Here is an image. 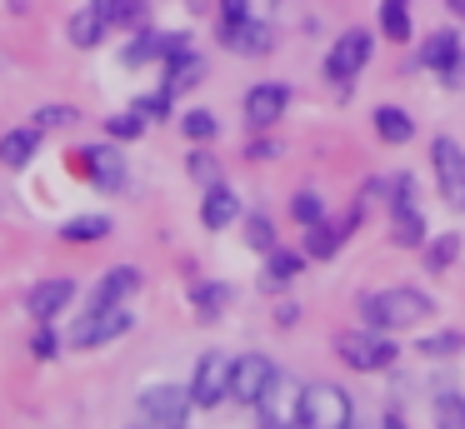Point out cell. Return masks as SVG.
Returning <instances> with one entry per match:
<instances>
[{
	"instance_id": "1",
	"label": "cell",
	"mask_w": 465,
	"mask_h": 429,
	"mask_svg": "<svg viewBox=\"0 0 465 429\" xmlns=\"http://www.w3.org/2000/svg\"><path fill=\"white\" fill-rule=\"evenodd\" d=\"M430 309H435V299L420 295V289H381V295H365L361 299L365 325L385 329V335H395V329H415Z\"/></svg>"
},
{
	"instance_id": "2",
	"label": "cell",
	"mask_w": 465,
	"mask_h": 429,
	"mask_svg": "<svg viewBox=\"0 0 465 429\" xmlns=\"http://www.w3.org/2000/svg\"><path fill=\"white\" fill-rule=\"evenodd\" d=\"M351 395L341 385H305L301 395V424L311 429H345L351 424Z\"/></svg>"
},
{
	"instance_id": "3",
	"label": "cell",
	"mask_w": 465,
	"mask_h": 429,
	"mask_svg": "<svg viewBox=\"0 0 465 429\" xmlns=\"http://www.w3.org/2000/svg\"><path fill=\"white\" fill-rule=\"evenodd\" d=\"M335 355L345 359L361 375H375V369L395 365V345L385 339V329H355V335H335Z\"/></svg>"
},
{
	"instance_id": "4",
	"label": "cell",
	"mask_w": 465,
	"mask_h": 429,
	"mask_svg": "<svg viewBox=\"0 0 465 429\" xmlns=\"http://www.w3.org/2000/svg\"><path fill=\"white\" fill-rule=\"evenodd\" d=\"M301 379H285V375H275L271 379V389H265L261 399H255V409H261V419L265 424H275V429H291V424H301Z\"/></svg>"
},
{
	"instance_id": "5",
	"label": "cell",
	"mask_w": 465,
	"mask_h": 429,
	"mask_svg": "<svg viewBox=\"0 0 465 429\" xmlns=\"http://www.w3.org/2000/svg\"><path fill=\"white\" fill-rule=\"evenodd\" d=\"M430 165H435V180H440V195L455 210H465V150L450 135H440L430 145Z\"/></svg>"
},
{
	"instance_id": "6",
	"label": "cell",
	"mask_w": 465,
	"mask_h": 429,
	"mask_svg": "<svg viewBox=\"0 0 465 429\" xmlns=\"http://www.w3.org/2000/svg\"><path fill=\"white\" fill-rule=\"evenodd\" d=\"M125 329H131V315H125L121 305H105V309H85V315L75 319V329H71V345L91 349V345H105V339H121Z\"/></svg>"
},
{
	"instance_id": "7",
	"label": "cell",
	"mask_w": 465,
	"mask_h": 429,
	"mask_svg": "<svg viewBox=\"0 0 465 429\" xmlns=\"http://www.w3.org/2000/svg\"><path fill=\"white\" fill-rule=\"evenodd\" d=\"M231 395V359L225 355H201V365H195V379H191V405L201 409H215L221 399Z\"/></svg>"
},
{
	"instance_id": "8",
	"label": "cell",
	"mask_w": 465,
	"mask_h": 429,
	"mask_svg": "<svg viewBox=\"0 0 465 429\" xmlns=\"http://www.w3.org/2000/svg\"><path fill=\"white\" fill-rule=\"evenodd\" d=\"M271 379H275V365L265 355L231 359V399H241V405H255V399L271 389Z\"/></svg>"
},
{
	"instance_id": "9",
	"label": "cell",
	"mask_w": 465,
	"mask_h": 429,
	"mask_svg": "<svg viewBox=\"0 0 465 429\" xmlns=\"http://www.w3.org/2000/svg\"><path fill=\"white\" fill-rule=\"evenodd\" d=\"M141 414L151 419V424H185V414H191V389L181 385H155L141 395Z\"/></svg>"
},
{
	"instance_id": "10",
	"label": "cell",
	"mask_w": 465,
	"mask_h": 429,
	"mask_svg": "<svg viewBox=\"0 0 465 429\" xmlns=\"http://www.w3.org/2000/svg\"><path fill=\"white\" fill-rule=\"evenodd\" d=\"M365 60H371V35H365V30H345V35L331 45V55H325V75L331 80H355Z\"/></svg>"
},
{
	"instance_id": "11",
	"label": "cell",
	"mask_w": 465,
	"mask_h": 429,
	"mask_svg": "<svg viewBox=\"0 0 465 429\" xmlns=\"http://www.w3.org/2000/svg\"><path fill=\"white\" fill-rule=\"evenodd\" d=\"M285 105H291V90L265 80V85H255L251 95H245V120H251V125H275Z\"/></svg>"
},
{
	"instance_id": "12",
	"label": "cell",
	"mask_w": 465,
	"mask_h": 429,
	"mask_svg": "<svg viewBox=\"0 0 465 429\" xmlns=\"http://www.w3.org/2000/svg\"><path fill=\"white\" fill-rule=\"evenodd\" d=\"M395 239H401V245H420L425 239V219L411 200V175L395 180Z\"/></svg>"
},
{
	"instance_id": "13",
	"label": "cell",
	"mask_w": 465,
	"mask_h": 429,
	"mask_svg": "<svg viewBox=\"0 0 465 429\" xmlns=\"http://www.w3.org/2000/svg\"><path fill=\"white\" fill-rule=\"evenodd\" d=\"M135 285H141V275H135L131 265H121V269H111V275L95 285V295H91V309H105V305H125V299L135 295Z\"/></svg>"
},
{
	"instance_id": "14",
	"label": "cell",
	"mask_w": 465,
	"mask_h": 429,
	"mask_svg": "<svg viewBox=\"0 0 465 429\" xmlns=\"http://www.w3.org/2000/svg\"><path fill=\"white\" fill-rule=\"evenodd\" d=\"M85 165H91V180H95V190H121V185H125V165H121V155H115L111 145H95V150H85Z\"/></svg>"
},
{
	"instance_id": "15",
	"label": "cell",
	"mask_w": 465,
	"mask_h": 429,
	"mask_svg": "<svg viewBox=\"0 0 465 429\" xmlns=\"http://www.w3.org/2000/svg\"><path fill=\"white\" fill-rule=\"evenodd\" d=\"M71 295H75L71 279H45V285H35V289H31V315H35V319L61 315V309L71 305Z\"/></svg>"
},
{
	"instance_id": "16",
	"label": "cell",
	"mask_w": 465,
	"mask_h": 429,
	"mask_svg": "<svg viewBox=\"0 0 465 429\" xmlns=\"http://www.w3.org/2000/svg\"><path fill=\"white\" fill-rule=\"evenodd\" d=\"M235 215H241V200L231 195V190L221 185V180H215L211 190H205V205H201V219L211 229H225V225H235Z\"/></svg>"
},
{
	"instance_id": "17",
	"label": "cell",
	"mask_w": 465,
	"mask_h": 429,
	"mask_svg": "<svg viewBox=\"0 0 465 429\" xmlns=\"http://www.w3.org/2000/svg\"><path fill=\"white\" fill-rule=\"evenodd\" d=\"M415 65H430V70H455L460 65V35L455 30H440V35H430L420 45V60Z\"/></svg>"
},
{
	"instance_id": "18",
	"label": "cell",
	"mask_w": 465,
	"mask_h": 429,
	"mask_svg": "<svg viewBox=\"0 0 465 429\" xmlns=\"http://www.w3.org/2000/svg\"><path fill=\"white\" fill-rule=\"evenodd\" d=\"M35 150H41V130H11V135L0 140V165L21 170V165H31Z\"/></svg>"
},
{
	"instance_id": "19",
	"label": "cell",
	"mask_w": 465,
	"mask_h": 429,
	"mask_svg": "<svg viewBox=\"0 0 465 429\" xmlns=\"http://www.w3.org/2000/svg\"><path fill=\"white\" fill-rule=\"evenodd\" d=\"M351 235V225H331V219H315V225H305V255H315V259H325V255H335V245Z\"/></svg>"
},
{
	"instance_id": "20",
	"label": "cell",
	"mask_w": 465,
	"mask_h": 429,
	"mask_svg": "<svg viewBox=\"0 0 465 429\" xmlns=\"http://www.w3.org/2000/svg\"><path fill=\"white\" fill-rule=\"evenodd\" d=\"M375 130H381L385 145H405V140L415 135L411 115H405V110H395V105H381V110H375Z\"/></svg>"
},
{
	"instance_id": "21",
	"label": "cell",
	"mask_w": 465,
	"mask_h": 429,
	"mask_svg": "<svg viewBox=\"0 0 465 429\" xmlns=\"http://www.w3.org/2000/svg\"><path fill=\"white\" fill-rule=\"evenodd\" d=\"M105 25H145V0H91Z\"/></svg>"
},
{
	"instance_id": "22",
	"label": "cell",
	"mask_w": 465,
	"mask_h": 429,
	"mask_svg": "<svg viewBox=\"0 0 465 429\" xmlns=\"http://www.w3.org/2000/svg\"><path fill=\"white\" fill-rule=\"evenodd\" d=\"M101 35H105V15H101L95 5H85V10H75V15H71V40H75L81 50H91Z\"/></svg>"
},
{
	"instance_id": "23",
	"label": "cell",
	"mask_w": 465,
	"mask_h": 429,
	"mask_svg": "<svg viewBox=\"0 0 465 429\" xmlns=\"http://www.w3.org/2000/svg\"><path fill=\"white\" fill-rule=\"evenodd\" d=\"M201 75H205V65H201V60H195V55H181V50H175V55H171V80H165V90L175 95V90L195 85Z\"/></svg>"
},
{
	"instance_id": "24",
	"label": "cell",
	"mask_w": 465,
	"mask_h": 429,
	"mask_svg": "<svg viewBox=\"0 0 465 429\" xmlns=\"http://www.w3.org/2000/svg\"><path fill=\"white\" fill-rule=\"evenodd\" d=\"M61 235L65 239H105L111 235V219L105 215H75L71 225H61Z\"/></svg>"
},
{
	"instance_id": "25",
	"label": "cell",
	"mask_w": 465,
	"mask_h": 429,
	"mask_svg": "<svg viewBox=\"0 0 465 429\" xmlns=\"http://www.w3.org/2000/svg\"><path fill=\"white\" fill-rule=\"evenodd\" d=\"M381 25H385V40H405V35H411V10H405V0H385V5H381Z\"/></svg>"
},
{
	"instance_id": "26",
	"label": "cell",
	"mask_w": 465,
	"mask_h": 429,
	"mask_svg": "<svg viewBox=\"0 0 465 429\" xmlns=\"http://www.w3.org/2000/svg\"><path fill=\"white\" fill-rule=\"evenodd\" d=\"M191 299H195V309H201V319H215L225 309V299H231V289L225 285H201Z\"/></svg>"
},
{
	"instance_id": "27",
	"label": "cell",
	"mask_w": 465,
	"mask_h": 429,
	"mask_svg": "<svg viewBox=\"0 0 465 429\" xmlns=\"http://www.w3.org/2000/svg\"><path fill=\"white\" fill-rule=\"evenodd\" d=\"M455 255H460V235H440V239H430V249H425L430 269H450Z\"/></svg>"
},
{
	"instance_id": "28",
	"label": "cell",
	"mask_w": 465,
	"mask_h": 429,
	"mask_svg": "<svg viewBox=\"0 0 465 429\" xmlns=\"http://www.w3.org/2000/svg\"><path fill=\"white\" fill-rule=\"evenodd\" d=\"M420 349H425V355H460V349H465V335H460V329H445V335L420 339Z\"/></svg>"
},
{
	"instance_id": "29",
	"label": "cell",
	"mask_w": 465,
	"mask_h": 429,
	"mask_svg": "<svg viewBox=\"0 0 465 429\" xmlns=\"http://www.w3.org/2000/svg\"><path fill=\"white\" fill-rule=\"evenodd\" d=\"M61 125H75L71 105H41L35 110V130H61Z\"/></svg>"
},
{
	"instance_id": "30",
	"label": "cell",
	"mask_w": 465,
	"mask_h": 429,
	"mask_svg": "<svg viewBox=\"0 0 465 429\" xmlns=\"http://www.w3.org/2000/svg\"><path fill=\"white\" fill-rule=\"evenodd\" d=\"M105 130H111L115 140H135L145 130V115H141V110H131V115H111V120H105Z\"/></svg>"
},
{
	"instance_id": "31",
	"label": "cell",
	"mask_w": 465,
	"mask_h": 429,
	"mask_svg": "<svg viewBox=\"0 0 465 429\" xmlns=\"http://www.w3.org/2000/svg\"><path fill=\"white\" fill-rule=\"evenodd\" d=\"M245 239H251L255 249H271V245H275V229H271V219H265V215H251V219H245Z\"/></svg>"
},
{
	"instance_id": "32",
	"label": "cell",
	"mask_w": 465,
	"mask_h": 429,
	"mask_svg": "<svg viewBox=\"0 0 465 429\" xmlns=\"http://www.w3.org/2000/svg\"><path fill=\"white\" fill-rule=\"evenodd\" d=\"M435 414H440V424H455V429H465V399H455V395H440V399H435Z\"/></svg>"
},
{
	"instance_id": "33",
	"label": "cell",
	"mask_w": 465,
	"mask_h": 429,
	"mask_svg": "<svg viewBox=\"0 0 465 429\" xmlns=\"http://www.w3.org/2000/svg\"><path fill=\"white\" fill-rule=\"evenodd\" d=\"M135 110H141L145 120H165V115H171V90H161V95H141V100H135Z\"/></svg>"
},
{
	"instance_id": "34",
	"label": "cell",
	"mask_w": 465,
	"mask_h": 429,
	"mask_svg": "<svg viewBox=\"0 0 465 429\" xmlns=\"http://www.w3.org/2000/svg\"><path fill=\"white\" fill-rule=\"evenodd\" d=\"M291 275H301V255L275 249V255H271V279H291Z\"/></svg>"
},
{
	"instance_id": "35",
	"label": "cell",
	"mask_w": 465,
	"mask_h": 429,
	"mask_svg": "<svg viewBox=\"0 0 465 429\" xmlns=\"http://www.w3.org/2000/svg\"><path fill=\"white\" fill-rule=\"evenodd\" d=\"M185 135L191 140H215V120L205 115V110H191V115H185Z\"/></svg>"
},
{
	"instance_id": "36",
	"label": "cell",
	"mask_w": 465,
	"mask_h": 429,
	"mask_svg": "<svg viewBox=\"0 0 465 429\" xmlns=\"http://www.w3.org/2000/svg\"><path fill=\"white\" fill-rule=\"evenodd\" d=\"M291 215L301 219V225H315V219H325V215H321V200H315V195H295V200H291Z\"/></svg>"
},
{
	"instance_id": "37",
	"label": "cell",
	"mask_w": 465,
	"mask_h": 429,
	"mask_svg": "<svg viewBox=\"0 0 465 429\" xmlns=\"http://www.w3.org/2000/svg\"><path fill=\"white\" fill-rule=\"evenodd\" d=\"M55 349H61V339H55V335H51V329H41V335H35V339H31V355H35V359H51V355H55Z\"/></svg>"
},
{
	"instance_id": "38",
	"label": "cell",
	"mask_w": 465,
	"mask_h": 429,
	"mask_svg": "<svg viewBox=\"0 0 465 429\" xmlns=\"http://www.w3.org/2000/svg\"><path fill=\"white\" fill-rule=\"evenodd\" d=\"M221 15H225V25H241L251 15V0H221Z\"/></svg>"
},
{
	"instance_id": "39",
	"label": "cell",
	"mask_w": 465,
	"mask_h": 429,
	"mask_svg": "<svg viewBox=\"0 0 465 429\" xmlns=\"http://www.w3.org/2000/svg\"><path fill=\"white\" fill-rule=\"evenodd\" d=\"M191 175H195V180H211V185L221 180V175H215V165H211V155H195V160H191Z\"/></svg>"
},
{
	"instance_id": "40",
	"label": "cell",
	"mask_w": 465,
	"mask_h": 429,
	"mask_svg": "<svg viewBox=\"0 0 465 429\" xmlns=\"http://www.w3.org/2000/svg\"><path fill=\"white\" fill-rule=\"evenodd\" d=\"M445 5H450V10H455V15H465V0H445Z\"/></svg>"
}]
</instances>
